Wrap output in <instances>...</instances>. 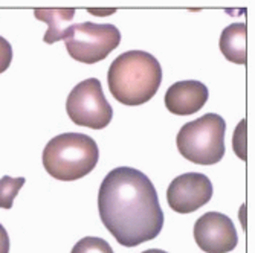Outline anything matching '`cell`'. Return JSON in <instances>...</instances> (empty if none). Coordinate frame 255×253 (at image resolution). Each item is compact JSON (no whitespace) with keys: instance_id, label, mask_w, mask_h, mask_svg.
Segmentation results:
<instances>
[{"instance_id":"obj_2","label":"cell","mask_w":255,"mask_h":253,"mask_svg":"<svg viewBox=\"0 0 255 253\" xmlns=\"http://www.w3.org/2000/svg\"><path fill=\"white\" fill-rule=\"evenodd\" d=\"M110 93L124 105L148 102L160 87V63L148 52L128 51L113 60L107 72Z\"/></svg>"},{"instance_id":"obj_8","label":"cell","mask_w":255,"mask_h":253,"mask_svg":"<svg viewBox=\"0 0 255 253\" xmlns=\"http://www.w3.org/2000/svg\"><path fill=\"white\" fill-rule=\"evenodd\" d=\"M196 244L206 253H228L239 244L236 226L228 215L206 212L194 224Z\"/></svg>"},{"instance_id":"obj_3","label":"cell","mask_w":255,"mask_h":253,"mask_svg":"<svg viewBox=\"0 0 255 253\" xmlns=\"http://www.w3.org/2000/svg\"><path fill=\"white\" fill-rule=\"evenodd\" d=\"M100 159L97 142L83 133H63L43 150V167L51 177L74 181L95 169Z\"/></svg>"},{"instance_id":"obj_5","label":"cell","mask_w":255,"mask_h":253,"mask_svg":"<svg viewBox=\"0 0 255 253\" xmlns=\"http://www.w3.org/2000/svg\"><path fill=\"white\" fill-rule=\"evenodd\" d=\"M121 43V32L113 25H97L92 21L69 26L64 37L67 54L75 61L94 64L115 51Z\"/></svg>"},{"instance_id":"obj_17","label":"cell","mask_w":255,"mask_h":253,"mask_svg":"<svg viewBox=\"0 0 255 253\" xmlns=\"http://www.w3.org/2000/svg\"><path fill=\"white\" fill-rule=\"evenodd\" d=\"M142 253H167V252L165 250H160V249H148V250H145Z\"/></svg>"},{"instance_id":"obj_12","label":"cell","mask_w":255,"mask_h":253,"mask_svg":"<svg viewBox=\"0 0 255 253\" xmlns=\"http://www.w3.org/2000/svg\"><path fill=\"white\" fill-rule=\"evenodd\" d=\"M25 177L12 178L5 175L0 178V209H11L14 198L17 197L21 186L25 185Z\"/></svg>"},{"instance_id":"obj_7","label":"cell","mask_w":255,"mask_h":253,"mask_svg":"<svg viewBox=\"0 0 255 253\" xmlns=\"http://www.w3.org/2000/svg\"><path fill=\"white\" fill-rule=\"evenodd\" d=\"M213 197V183L205 174L185 172L176 177L167 189L168 206L179 214H191Z\"/></svg>"},{"instance_id":"obj_15","label":"cell","mask_w":255,"mask_h":253,"mask_svg":"<svg viewBox=\"0 0 255 253\" xmlns=\"http://www.w3.org/2000/svg\"><path fill=\"white\" fill-rule=\"evenodd\" d=\"M0 253H9V237L2 224H0Z\"/></svg>"},{"instance_id":"obj_6","label":"cell","mask_w":255,"mask_h":253,"mask_svg":"<svg viewBox=\"0 0 255 253\" xmlns=\"http://www.w3.org/2000/svg\"><path fill=\"white\" fill-rule=\"evenodd\" d=\"M66 111L75 125L92 130L106 128L113 118V108L97 78H87L72 88L66 101Z\"/></svg>"},{"instance_id":"obj_1","label":"cell","mask_w":255,"mask_h":253,"mask_svg":"<svg viewBox=\"0 0 255 253\" xmlns=\"http://www.w3.org/2000/svg\"><path fill=\"white\" fill-rule=\"evenodd\" d=\"M100 218L121 246L154 240L164 227V212L151 180L130 167L112 169L98 192Z\"/></svg>"},{"instance_id":"obj_10","label":"cell","mask_w":255,"mask_h":253,"mask_svg":"<svg viewBox=\"0 0 255 253\" xmlns=\"http://www.w3.org/2000/svg\"><path fill=\"white\" fill-rule=\"evenodd\" d=\"M34 15L37 20H41L48 25V31H46L43 37V41L52 44L60 40H64L69 31V23L75 17V9L74 8H37L34 9Z\"/></svg>"},{"instance_id":"obj_13","label":"cell","mask_w":255,"mask_h":253,"mask_svg":"<svg viewBox=\"0 0 255 253\" xmlns=\"http://www.w3.org/2000/svg\"><path fill=\"white\" fill-rule=\"evenodd\" d=\"M71 253H115L112 246L98 237H86L80 240Z\"/></svg>"},{"instance_id":"obj_16","label":"cell","mask_w":255,"mask_h":253,"mask_svg":"<svg viewBox=\"0 0 255 253\" xmlns=\"http://www.w3.org/2000/svg\"><path fill=\"white\" fill-rule=\"evenodd\" d=\"M89 11H90V12H101L100 15H110V12H113L115 9H109V11H107V9H106V11H104V9H103V11H98V9H89Z\"/></svg>"},{"instance_id":"obj_9","label":"cell","mask_w":255,"mask_h":253,"mask_svg":"<svg viewBox=\"0 0 255 253\" xmlns=\"http://www.w3.org/2000/svg\"><path fill=\"white\" fill-rule=\"evenodd\" d=\"M208 87L196 80L179 81L168 87L165 93L167 110L179 116H188L203 108L208 101Z\"/></svg>"},{"instance_id":"obj_4","label":"cell","mask_w":255,"mask_h":253,"mask_svg":"<svg viewBox=\"0 0 255 253\" xmlns=\"http://www.w3.org/2000/svg\"><path fill=\"white\" fill-rule=\"evenodd\" d=\"M226 122L216 113L185 124L176 137L179 153L197 165H214L225 156Z\"/></svg>"},{"instance_id":"obj_11","label":"cell","mask_w":255,"mask_h":253,"mask_svg":"<svg viewBox=\"0 0 255 253\" xmlns=\"http://www.w3.org/2000/svg\"><path fill=\"white\" fill-rule=\"evenodd\" d=\"M246 34L248 28L245 23H233L223 29L220 37V51L228 61L246 64Z\"/></svg>"},{"instance_id":"obj_14","label":"cell","mask_w":255,"mask_h":253,"mask_svg":"<svg viewBox=\"0 0 255 253\" xmlns=\"http://www.w3.org/2000/svg\"><path fill=\"white\" fill-rule=\"evenodd\" d=\"M12 61V48L3 37H0V74H3Z\"/></svg>"}]
</instances>
